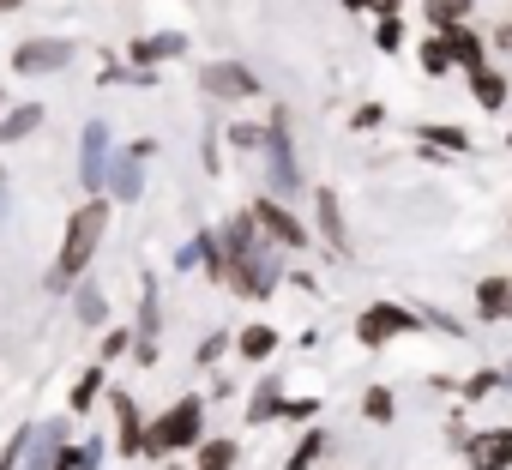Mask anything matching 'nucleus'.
Here are the masks:
<instances>
[{"label": "nucleus", "instance_id": "obj_1", "mask_svg": "<svg viewBox=\"0 0 512 470\" xmlns=\"http://www.w3.org/2000/svg\"><path fill=\"white\" fill-rule=\"evenodd\" d=\"M109 229V205H79L73 211V223H67V235H61V266H55V284H67L73 272H85L91 266V254H97V235Z\"/></svg>", "mask_w": 512, "mask_h": 470}, {"label": "nucleus", "instance_id": "obj_2", "mask_svg": "<svg viewBox=\"0 0 512 470\" xmlns=\"http://www.w3.org/2000/svg\"><path fill=\"white\" fill-rule=\"evenodd\" d=\"M199 428H205V410H199V398H181L151 434H145V452H157V458H169V452H181V446H193L199 440Z\"/></svg>", "mask_w": 512, "mask_h": 470}, {"label": "nucleus", "instance_id": "obj_3", "mask_svg": "<svg viewBox=\"0 0 512 470\" xmlns=\"http://www.w3.org/2000/svg\"><path fill=\"white\" fill-rule=\"evenodd\" d=\"M67 61H73V43H61V37L19 43V55H13V67H19V73H55V67H67Z\"/></svg>", "mask_w": 512, "mask_h": 470}, {"label": "nucleus", "instance_id": "obj_4", "mask_svg": "<svg viewBox=\"0 0 512 470\" xmlns=\"http://www.w3.org/2000/svg\"><path fill=\"white\" fill-rule=\"evenodd\" d=\"M464 452H470L476 470H512V428H488V434H476Z\"/></svg>", "mask_w": 512, "mask_h": 470}, {"label": "nucleus", "instance_id": "obj_5", "mask_svg": "<svg viewBox=\"0 0 512 470\" xmlns=\"http://www.w3.org/2000/svg\"><path fill=\"white\" fill-rule=\"evenodd\" d=\"M253 223H260L266 235H278L284 248H302V242H308V229H302V223H296L284 205H272V199H260V205H253Z\"/></svg>", "mask_w": 512, "mask_h": 470}, {"label": "nucleus", "instance_id": "obj_6", "mask_svg": "<svg viewBox=\"0 0 512 470\" xmlns=\"http://www.w3.org/2000/svg\"><path fill=\"white\" fill-rule=\"evenodd\" d=\"M145 157H151V145H133V151L115 163V193H121V205L139 199V187H145Z\"/></svg>", "mask_w": 512, "mask_h": 470}, {"label": "nucleus", "instance_id": "obj_7", "mask_svg": "<svg viewBox=\"0 0 512 470\" xmlns=\"http://www.w3.org/2000/svg\"><path fill=\"white\" fill-rule=\"evenodd\" d=\"M410 326H416V320H410L404 308H368V314H362V344H386L392 332H410Z\"/></svg>", "mask_w": 512, "mask_h": 470}, {"label": "nucleus", "instance_id": "obj_8", "mask_svg": "<svg viewBox=\"0 0 512 470\" xmlns=\"http://www.w3.org/2000/svg\"><path fill=\"white\" fill-rule=\"evenodd\" d=\"M266 151H272V181L290 193V187H296V157H290V139H284V115L272 121V139H266Z\"/></svg>", "mask_w": 512, "mask_h": 470}, {"label": "nucleus", "instance_id": "obj_9", "mask_svg": "<svg viewBox=\"0 0 512 470\" xmlns=\"http://www.w3.org/2000/svg\"><path fill=\"white\" fill-rule=\"evenodd\" d=\"M103 157H109V133H103V127H85V151H79V175H85V187L103 181Z\"/></svg>", "mask_w": 512, "mask_h": 470}, {"label": "nucleus", "instance_id": "obj_10", "mask_svg": "<svg viewBox=\"0 0 512 470\" xmlns=\"http://www.w3.org/2000/svg\"><path fill=\"white\" fill-rule=\"evenodd\" d=\"M476 308H482V320H500V314H512V284H506V278H482V290H476Z\"/></svg>", "mask_w": 512, "mask_h": 470}, {"label": "nucleus", "instance_id": "obj_11", "mask_svg": "<svg viewBox=\"0 0 512 470\" xmlns=\"http://www.w3.org/2000/svg\"><path fill=\"white\" fill-rule=\"evenodd\" d=\"M115 428H121V452H145V428H139L133 398H115Z\"/></svg>", "mask_w": 512, "mask_h": 470}, {"label": "nucleus", "instance_id": "obj_12", "mask_svg": "<svg viewBox=\"0 0 512 470\" xmlns=\"http://www.w3.org/2000/svg\"><path fill=\"white\" fill-rule=\"evenodd\" d=\"M314 205H320V223H326V242H332V248L344 254V248H350V235H344V217H338V199H332V193L320 187V199H314Z\"/></svg>", "mask_w": 512, "mask_h": 470}, {"label": "nucleus", "instance_id": "obj_13", "mask_svg": "<svg viewBox=\"0 0 512 470\" xmlns=\"http://www.w3.org/2000/svg\"><path fill=\"white\" fill-rule=\"evenodd\" d=\"M205 85H211V91H223V97H247V91H253V79H247L241 67H211V73H205Z\"/></svg>", "mask_w": 512, "mask_h": 470}, {"label": "nucleus", "instance_id": "obj_14", "mask_svg": "<svg viewBox=\"0 0 512 470\" xmlns=\"http://www.w3.org/2000/svg\"><path fill=\"white\" fill-rule=\"evenodd\" d=\"M464 13H470V0H428V19H434L440 31H458Z\"/></svg>", "mask_w": 512, "mask_h": 470}, {"label": "nucleus", "instance_id": "obj_15", "mask_svg": "<svg viewBox=\"0 0 512 470\" xmlns=\"http://www.w3.org/2000/svg\"><path fill=\"white\" fill-rule=\"evenodd\" d=\"M272 350H278V338H272L266 326H247V332H241V356H253V362H266Z\"/></svg>", "mask_w": 512, "mask_h": 470}, {"label": "nucleus", "instance_id": "obj_16", "mask_svg": "<svg viewBox=\"0 0 512 470\" xmlns=\"http://www.w3.org/2000/svg\"><path fill=\"white\" fill-rule=\"evenodd\" d=\"M446 43H452V61L458 67H482V43L470 31H446Z\"/></svg>", "mask_w": 512, "mask_h": 470}, {"label": "nucleus", "instance_id": "obj_17", "mask_svg": "<svg viewBox=\"0 0 512 470\" xmlns=\"http://www.w3.org/2000/svg\"><path fill=\"white\" fill-rule=\"evenodd\" d=\"M37 121H43V109H31V103H25L19 115H7V121H0V139H25Z\"/></svg>", "mask_w": 512, "mask_h": 470}, {"label": "nucleus", "instance_id": "obj_18", "mask_svg": "<svg viewBox=\"0 0 512 470\" xmlns=\"http://www.w3.org/2000/svg\"><path fill=\"white\" fill-rule=\"evenodd\" d=\"M181 49H187L181 37H145L133 55H139V61H163V55H181Z\"/></svg>", "mask_w": 512, "mask_h": 470}, {"label": "nucleus", "instance_id": "obj_19", "mask_svg": "<svg viewBox=\"0 0 512 470\" xmlns=\"http://www.w3.org/2000/svg\"><path fill=\"white\" fill-rule=\"evenodd\" d=\"M422 67H428V73H446V67H458V61H452V43H446V37H434V43L422 49Z\"/></svg>", "mask_w": 512, "mask_h": 470}, {"label": "nucleus", "instance_id": "obj_20", "mask_svg": "<svg viewBox=\"0 0 512 470\" xmlns=\"http://www.w3.org/2000/svg\"><path fill=\"white\" fill-rule=\"evenodd\" d=\"M278 410H284V404H278V392H266V386H260V392H253V404H247V422H272Z\"/></svg>", "mask_w": 512, "mask_h": 470}, {"label": "nucleus", "instance_id": "obj_21", "mask_svg": "<svg viewBox=\"0 0 512 470\" xmlns=\"http://www.w3.org/2000/svg\"><path fill=\"white\" fill-rule=\"evenodd\" d=\"M229 464H235V446L229 440H217V446L199 452V470H229Z\"/></svg>", "mask_w": 512, "mask_h": 470}, {"label": "nucleus", "instance_id": "obj_22", "mask_svg": "<svg viewBox=\"0 0 512 470\" xmlns=\"http://www.w3.org/2000/svg\"><path fill=\"white\" fill-rule=\"evenodd\" d=\"M476 97H482V103H488V109H494V103H500V97H506V85H500V79H494V73H476Z\"/></svg>", "mask_w": 512, "mask_h": 470}, {"label": "nucleus", "instance_id": "obj_23", "mask_svg": "<svg viewBox=\"0 0 512 470\" xmlns=\"http://www.w3.org/2000/svg\"><path fill=\"white\" fill-rule=\"evenodd\" d=\"M79 320H103V290H79Z\"/></svg>", "mask_w": 512, "mask_h": 470}, {"label": "nucleus", "instance_id": "obj_24", "mask_svg": "<svg viewBox=\"0 0 512 470\" xmlns=\"http://www.w3.org/2000/svg\"><path fill=\"white\" fill-rule=\"evenodd\" d=\"M428 139H434V145H446V151H464V145H470L458 127H428Z\"/></svg>", "mask_w": 512, "mask_h": 470}, {"label": "nucleus", "instance_id": "obj_25", "mask_svg": "<svg viewBox=\"0 0 512 470\" xmlns=\"http://www.w3.org/2000/svg\"><path fill=\"white\" fill-rule=\"evenodd\" d=\"M320 446H326V440H320V434H308V440H302V452L290 458V470H308V464L320 458Z\"/></svg>", "mask_w": 512, "mask_h": 470}, {"label": "nucleus", "instance_id": "obj_26", "mask_svg": "<svg viewBox=\"0 0 512 470\" xmlns=\"http://www.w3.org/2000/svg\"><path fill=\"white\" fill-rule=\"evenodd\" d=\"M97 380H103V374H97V368H91V374H85V380H79V392H73V410H85V404H91V392H97Z\"/></svg>", "mask_w": 512, "mask_h": 470}, {"label": "nucleus", "instance_id": "obj_27", "mask_svg": "<svg viewBox=\"0 0 512 470\" xmlns=\"http://www.w3.org/2000/svg\"><path fill=\"white\" fill-rule=\"evenodd\" d=\"M368 416L386 422V416H392V398H386V392H368Z\"/></svg>", "mask_w": 512, "mask_h": 470}, {"label": "nucleus", "instance_id": "obj_28", "mask_svg": "<svg viewBox=\"0 0 512 470\" xmlns=\"http://www.w3.org/2000/svg\"><path fill=\"white\" fill-rule=\"evenodd\" d=\"M0 217H7V175H0Z\"/></svg>", "mask_w": 512, "mask_h": 470}, {"label": "nucleus", "instance_id": "obj_29", "mask_svg": "<svg viewBox=\"0 0 512 470\" xmlns=\"http://www.w3.org/2000/svg\"><path fill=\"white\" fill-rule=\"evenodd\" d=\"M344 7H374V0H344Z\"/></svg>", "mask_w": 512, "mask_h": 470}, {"label": "nucleus", "instance_id": "obj_30", "mask_svg": "<svg viewBox=\"0 0 512 470\" xmlns=\"http://www.w3.org/2000/svg\"><path fill=\"white\" fill-rule=\"evenodd\" d=\"M0 7H13V0H0Z\"/></svg>", "mask_w": 512, "mask_h": 470}]
</instances>
